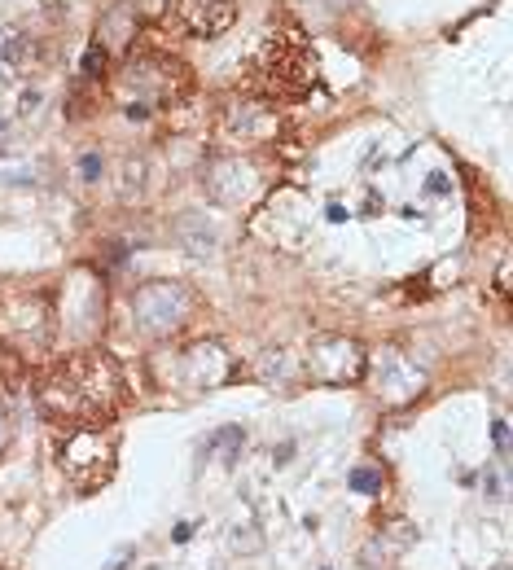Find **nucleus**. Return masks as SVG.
I'll return each instance as SVG.
<instances>
[{
    "instance_id": "1",
    "label": "nucleus",
    "mask_w": 513,
    "mask_h": 570,
    "mask_svg": "<svg viewBox=\"0 0 513 570\" xmlns=\"http://www.w3.org/2000/svg\"><path fill=\"white\" fill-rule=\"evenodd\" d=\"M40 403L53 421H66V425L110 417L123 403V373L105 351L79 347L44 377Z\"/></svg>"
},
{
    "instance_id": "2",
    "label": "nucleus",
    "mask_w": 513,
    "mask_h": 570,
    "mask_svg": "<svg viewBox=\"0 0 513 570\" xmlns=\"http://www.w3.org/2000/svg\"><path fill=\"white\" fill-rule=\"evenodd\" d=\"M185 84H189V75L180 62H171L163 53H136L118 66L110 88L127 118H149L154 110H163V105H171L180 97Z\"/></svg>"
},
{
    "instance_id": "3",
    "label": "nucleus",
    "mask_w": 513,
    "mask_h": 570,
    "mask_svg": "<svg viewBox=\"0 0 513 570\" xmlns=\"http://www.w3.org/2000/svg\"><path fill=\"white\" fill-rule=\"evenodd\" d=\"M250 79L268 92L294 97V92L312 88L316 79V57L307 49V40L298 31L285 35H259L255 53H250Z\"/></svg>"
},
{
    "instance_id": "4",
    "label": "nucleus",
    "mask_w": 513,
    "mask_h": 570,
    "mask_svg": "<svg viewBox=\"0 0 513 570\" xmlns=\"http://www.w3.org/2000/svg\"><path fill=\"white\" fill-rule=\"evenodd\" d=\"M202 180H207V193L216 198L220 207H237V211L255 207V202H264L272 193L268 162H259L255 154H242V149L224 154V158H211Z\"/></svg>"
},
{
    "instance_id": "5",
    "label": "nucleus",
    "mask_w": 513,
    "mask_h": 570,
    "mask_svg": "<svg viewBox=\"0 0 513 570\" xmlns=\"http://www.w3.org/2000/svg\"><path fill=\"white\" fill-rule=\"evenodd\" d=\"M198 307H202V299L180 281H149V285H140V290L132 294L136 325L145 329V334H158V338L180 334L189 320L198 316Z\"/></svg>"
},
{
    "instance_id": "6",
    "label": "nucleus",
    "mask_w": 513,
    "mask_h": 570,
    "mask_svg": "<svg viewBox=\"0 0 513 570\" xmlns=\"http://www.w3.org/2000/svg\"><path fill=\"white\" fill-rule=\"evenodd\" d=\"M57 461L79 487H97L105 483V474L114 465V443L97 421H75L57 439Z\"/></svg>"
},
{
    "instance_id": "7",
    "label": "nucleus",
    "mask_w": 513,
    "mask_h": 570,
    "mask_svg": "<svg viewBox=\"0 0 513 570\" xmlns=\"http://www.w3.org/2000/svg\"><path fill=\"white\" fill-rule=\"evenodd\" d=\"M101 281H92V272H75L62 294H57V320L53 334H62L75 347H88L92 338L101 334Z\"/></svg>"
},
{
    "instance_id": "8",
    "label": "nucleus",
    "mask_w": 513,
    "mask_h": 570,
    "mask_svg": "<svg viewBox=\"0 0 513 570\" xmlns=\"http://www.w3.org/2000/svg\"><path fill=\"white\" fill-rule=\"evenodd\" d=\"M0 334L18 351L40 355L53 347V312L40 294H5L0 299Z\"/></svg>"
},
{
    "instance_id": "9",
    "label": "nucleus",
    "mask_w": 513,
    "mask_h": 570,
    "mask_svg": "<svg viewBox=\"0 0 513 570\" xmlns=\"http://www.w3.org/2000/svg\"><path fill=\"white\" fill-rule=\"evenodd\" d=\"M368 369V355L347 334H325L307 347V377L320 386H351Z\"/></svg>"
},
{
    "instance_id": "10",
    "label": "nucleus",
    "mask_w": 513,
    "mask_h": 570,
    "mask_svg": "<svg viewBox=\"0 0 513 570\" xmlns=\"http://www.w3.org/2000/svg\"><path fill=\"white\" fill-rule=\"evenodd\" d=\"M272 136H277V110L264 101H233L220 114V140L229 149L250 154L255 145H268Z\"/></svg>"
},
{
    "instance_id": "11",
    "label": "nucleus",
    "mask_w": 513,
    "mask_h": 570,
    "mask_svg": "<svg viewBox=\"0 0 513 570\" xmlns=\"http://www.w3.org/2000/svg\"><path fill=\"white\" fill-rule=\"evenodd\" d=\"M180 377L189 390H216L233 377V360L220 342H193L180 351Z\"/></svg>"
},
{
    "instance_id": "12",
    "label": "nucleus",
    "mask_w": 513,
    "mask_h": 570,
    "mask_svg": "<svg viewBox=\"0 0 513 570\" xmlns=\"http://www.w3.org/2000/svg\"><path fill=\"white\" fill-rule=\"evenodd\" d=\"M373 395L381 403H390V408H399V403H408L421 395V386H426V373L421 369H412V360H404V355H381L377 360V369H373Z\"/></svg>"
},
{
    "instance_id": "13",
    "label": "nucleus",
    "mask_w": 513,
    "mask_h": 570,
    "mask_svg": "<svg viewBox=\"0 0 513 570\" xmlns=\"http://www.w3.org/2000/svg\"><path fill=\"white\" fill-rule=\"evenodd\" d=\"M281 224H294V233L303 237L307 229V193L294 184H281L264 198V220H259V233L268 237L272 246H281Z\"/></svg>"
},
{
    "instance_id": "14",
    "label": "nucleus",
    "mask_w": 513,
    "mask_h": 570,
    "mask_svg": "<svg viewBox=\"0 0 513 570\" xmlns=\"http://www.w3.org/2000/svg\"><path fill=\"white\" fill-rule=\"evenodd\" d=\"M176 14H180L185 31H193V35H220V31H229V22L237 14V0H180V5H176Z\"/></svg>"
},
{
    "instance_id": "15",
    "label": "nucleus",
    "mask_w": 513,
    "mask_h": 570,
    "mask_svg": "<svg viewBox=\"0 0 513 570\" xmlns=\"http://www.w3.org/2000/svg\"><path fill=\"white\" fill-rule=\"evenodd\" d=\"M246 443V434H242V425H224V430H216L207 439V452H216V447H224V452H233L237 456V447Z\"/></svg>"
},
{
    "instance_id": "16",
    "label": "nucleus",
    "mask_w": 513,
    "mask_h": 570,
    "mask_svg": "<svg viewBox=\"0 0 513 570\" xmlns=\"http://www.w3.org/2000/svg\"><path fill=\"white\" fill-rule=\"evenodd\" d=\"M351 492H360V496H377L381 492V474L373 465H360V469H351Z\"/></svg>"
},
{
    "instance_id": "17",
    "label": "nucleus",
    "mask_w": 513,
    "mask_h": 570,
    "mask_svg": "<svg viewBox=\"0 0 513 570\" xmlns=\"http://www.w3.org/2000/svg\"><path fill=\"white\" fill-rule=\"evenodd\" d=\"M101 70H105V53L97 49V44H88V53H83V75L101 79Z\"/></svg>"
},
{
    "instance_id": "18",
    "label": "nucleus",
    "mask_w": 513,
    "mask_h": 570,
    "mask_svg": "<svg viewBox=\"0 0 513 570\" xmlns=\"http://www.w3.org/2000/svg\"><path fill=\"white\" fill-rule=\"evenodd\" d=\"M79 176H83V180H97V176H101V158H97V154H83V158H79Z\"/></svg>"
},
{
    "instance_id": "19",
    "label": "nucleus",
    "mask_w": 513,
    "mask_h": 570,
    "mask_svg": "<svg viewBox=\"0 0 513 570\" xmlns=\"http://www.w3.org/2000/svg\"><path fill=\"white\" fill-rule=\"evenodd\" d=\"M426 189H430V193H448V189H452V180H448L443 171H435L430 180H426Z\"/></svg>"
},
{
    "instance_id": "20",
    "label": "nucleus",
    "mask_w": 513,
    "mask_h": 570,
    "mask_svg": "<svg viewBox=\"0 0 513 570\" xmlns=\"http://www.w3.org/2000/svg\"><path fill=\"white\" fill-rule=\"evenodd\" d=\"M492 439H496L500 452H505V447H509V425H505V421H496V425H492Z\"/></svg>"
},
{
    "instance_id": "21",
    "label": "nucleus",
    "mask_w": 513,
    "mask_h": 570,
    "mask_svg": "<svg viewBox=\"0 0 513 570\" xmlns=\"http://www.w3.org/2000/svg\"><path fill=\"white\" fill-rule=\"evenodd\" d=\"M127 562H132V549H118V553H114V562L105 566V570H127Z\"/></svg>"
},
{
    "instance_id": "22",
    "label": "nucleus",
    "mask_w": 513,
    "mask_h": 570,
    "mask_svg": "<svg viewBox=\"0 0 513 570\" xmlns=\"http://www.w3.org/2000/svg\"><path fill=\"white\" fill-rule=\"evenodd\" d=\"M189 536H193V527H189V522H176L171 540H176V544H189Z\"/></svg>"
},
{
    "instance_id": "23",
    "label": "nucleus",
    "mask_w": 513,
    "mask_h": 570,
    "mask_svg": "<svg viewBox=\"0 0 513 570\" xmlns=\"http://www.w3.org/2000/svg\"><path fill=\"white\" fill-rule=\"evenodd\" d=\"M496 285H500V294H509V259L500 264V272H496Z\"/></svg>"
},
{
    "instance_id": "24",
    "label": "nucleus",
    "mask_w": 513,
    "mask_h": 570,
    "mask_svg": "<svg viewBox=\"0 0 513 570\" xmlns=\"http://www.w3.org/2000/svg\"><path fill=\"white\" fill-rule=\"evenodd\" d=\"M5 443H9V417H5V408H0V452H5Z\"/></svg>"
},
{
    "instance_id": "25",
    "label": "nucleus",
    "mask_w": 513,
    "mask_h": 570,
    "mask_svg": "<svg viewBox=\"0 0 513 570\" xmlns=\"http://www.w3.org/2000/svg\"><path fill=\"white\" fill-rule=\"evenodd\" d=\"M325 220H333V224H342V220H347V211H342V207H329V211H325Z\"/></svg>"
},
{
    "instance_id": "26",
    "label": "nucleus",
    "mask_w": 513,
    "mask_h": 570,
    "mask_svg": "<svg viewBox=\"0 0 513 570\" xmlns=\"http://www.w3.org/2000/svg\"><path fill=\"white\" fill-rule=\"evenodd\" d=\"M325 570H329V566H325Z\"/></svg>"
}]
</instances>
